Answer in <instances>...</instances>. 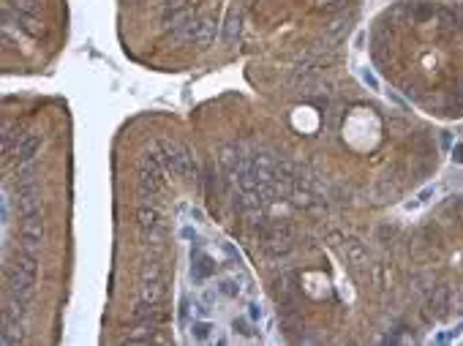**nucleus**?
Returning <instances> with one entry per match:
<instances>
[{
	"instance_id": "f257e3e1",
	"label": "nucleus",
	"mask_w": 463,
	"mask_h": 346,
	"mask_svg": "<svg viewBox=\"0 0 463 346\" xmlns=\"http://www.w3.org/2000/svg\"><path fill=\"white\" fill-rule=\"evenodd\" d=\"M395 63L414 98L433 112L463 115V8H406L395 30Z\"/></svg>"
},
{
	"instance_id": "f03ea898",
	"label": "nucleus",
	"mask_w": 463,
	"mask_h": 346,
	"mask_svg": "<svg viewBox=\"0 0 463 346\" xmlns=\"http://www.w3.org/2000/svg\"><path fill=\"white\" fill-rule=\"evenodd\" d=\"M194 281L196 283H202V281H207L210 276H216V259L210 256V253H205V251H194Z\"/></svg>"
},
{
	"instance_id": "7ed1b4c3",
	"label": "nucleus",
	"mask_w": 463,
	"mask_h": 346,
	"mask_svg": "<svg viewBox=\"0 0 463 346\" xmlns=\"http://www.w3.org/2000/svg\"><path fill=\"white\" fill-rule=\"evenodd\" d=\"M210 330H213L210 322H194V338L196 341H207L210 338Z\"/></svg>"
},
{
	"instance_id": "20e7f679",
	"label": "nucleus",
	"mask_w": 463,
	"mask_h": 346,
	"mask_svg": "<svg viewBox=\"0 0 463 346\" xmlns=\"http://www.w3.org/2000/svg\"><path fill=\"white\" fill-rule=\"evenodd\" d=\"M218 292H221L223 297H237V292H240V289H237V283L232 281V278H223L221 286H218Z\"/></svg>"
},
{
	"instance_id": "39448f33",
	"label": "nucleus",
	"mask_w": 463,
	"mask_h": 346,
	"mask_svg": "<svg viewBox=\"0 0 463 346\" xmlns=\"http://www.w3.org/2000/svg\"><path fill=\"white\" fill-rule=\"evenodd\" d=\"M248 319H251L253 324L262 319V305H259V303H248Z\"/></svg>"
},
{
	"instance_id": "423d86ee",
	"label": "nucleus",
	"mask_w": 463,
	"mask_h": 346,
	"mask_svg": "<svg viewBox=\"0 0 463 346\" xmlns=\"http://www.w3.org/2000/svg\"><path fill=\"white\" fill-rule=\"evenodd\" d=\"M139 218H142V221L147 223V218H153V213H147V210H139Z\"/></svg>"
}]
</instances>
